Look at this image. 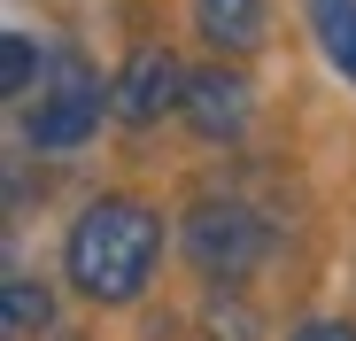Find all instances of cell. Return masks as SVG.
<instances>
[{
  "mask_svg": "<svg viewBox=\"0 0 356 341\" xmlns=\"http://www.w3.org/2000/svg\"><path fill=\"white\" fill-rule=\"evenodd\" d=\"M108 109H116L124 125H155L163 109H186V70H178V54H170V47H140L132 63L116 70Z\"/></svg>",
  "mask_w": 356,
  "mask_h": 341,
  "instance_id": "cell-4",
  "label": "cell"
},
{
  "mask_svg": "<svg viewBox=\"0 0 356 341\" xmlns=\"http://www.w3.org/2000/svg\"><path fill=\"white\" fill-rule=\"evenodd\" d=\"M101 109H108V93H101L93 63H86V54H63V63L47 70L39 101L24 109V140H31L39 155H63V148H86V140H93V125H101Z\"/></svg>",
  "mask_w": 356,
  "mask_h": 341,
  "instance_id": "cell-2",
  "label": "cell"
},
{
  "mask_svg": "<svg viewBox=\"0 0 356 341\" xmlns=\"http://www.w3.org/2000/svg\"><path fill=\"white\" fill-rule=\"evenodd\" d=\"M202 326H209L217 341H256V333H264V326H256V310H248L241 295H232V287H217V295H209V310H202Z\"/></svg>",
  "mask_w": 356,
  "mask_h": 341,
  "instance_id": "cell-10",
  "label": "cell"
},
{
  "mask_svg": "<svg viewBox=\"0 0 356 341\" xmlns=\"http://www.w3.org/2000/svg\"><path fill=\"white\" fill-rule=\"evenodd\" d=\"M0 318H8L16 341L47 333V326H54V287H47V279H31V271H8V287H0Z\"/></svg>",
  "mask_w": 356,
  "mask_h": 341,
  "instance_id": "cell-7",
  "label": "cell"
},
{
  "mask_svg": "<svg viewBox=\"0 0 356 341\" xmlns=\"http://www.w3.org/2000/svg\"><path fill=\"white\" fill-rule=\"evenodd\" d=\"M186 256L202 279H217V287H241V279L271 256V233H264V217L241 209V202H194L186 209Z\"/></svg>",
  "mask_w": 356,
  "mask_h": 341,
  "instance_id": "cell-3",
  "label": "cell"
},
{
  "mask_svg": "<svg viewBox=\"0 0 356 341\" xmlns=\"http://www.w3.org/2000/svg\"><path fill=\"white\" fill-rule=\"evenodd\" d=\"M47 78H39V54H31V31H0V93L8 101H31Z\"/></svg>",
  "mask_w": 356,
  "mask_h": 341,
  "instance_id": "cell-9",
  "label": "cell"
},
{
  "mask_svg": "<svg viewBox=\"0 0 356 341\" xmlns=\"http://www.w3.org/2000/svg\"><path fill=\"white\" fill-rule=\"evenodd\" d=\"M194 24L217 54H248L264 47V0H194Z\"/></svg>",
  "mask_w": 356,
  "mask_h": 341,
  "instance_id": "cell-6",
  "label": "cell"
},
{
  "mask_svg": "<svg viewBox=\"0 0 356 341\" xmlns=\"http://www.w3.org/2000/svg\"><path fill=\"white\" fill-rule=\"evenodd\" d=\"M163 256V217L132 194H101L63 241V271L86 303H140Z\"/></svg>",
  "mask_w": 356,
  "mask_h": 341,
  "instance_id": "cell-1",
  "label": "cell"
},
{
  "mask_svg": "<svg viewBox=\"0 0 356 341\" xmlns=\"http://www.w3.org/2000/svg\"><path fill=\"white\" fill-rule=\"evenodd\" d=\"M186 125H194L202 140H241V132H248V86L232 78L225 63H217V70H194V78H186Z\"/></svg>",
  "mask_w": 356,
  "mask_h": 341,
  "instance_id": "cell-5",
  "label": "cell"
},
{
  "mask_svg": "<svg viewBox=\"0 0 356 341\" xmlns=\"http://www.w3.org/2000/svg\"><path fill=\"white\" fill-rule=\"evenodd\" d=\"M286 341H356V326H348V318H302Z\"/></svg>",
  "mask_w": 356,
  "mask_h": 341,
  "instance_id": "cell-11",
  "label": "cell"
},
{
  "mask_svg": "<svg viewBox=\"0 0 356 341\" xmlns=\"http://www.w3.org/2000/svg\"><path fill=\"white\" fill-rule=\"evenodd\" d=\"M310 24H318L325 54H333V70L356 86V0H310Z\"/></svg>",
  "mask_w": 356,
  "mask_h": 341,
  "instance_id": "cell-8",
  "label": "cell"
}]
</instances>
